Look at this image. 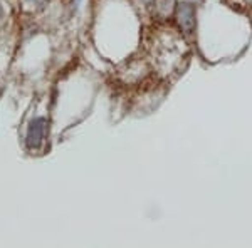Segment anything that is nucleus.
<instances>
[{"label": "nucleus", "instance_id": "obj_1", "mask_svg": "<svg viewBox=\"0 0 252 248\" xmlns=\"http://www.w3.org/2000/svg\"><path fill=\"white\" fill-rule=\"evenodd\" d=\"M177 20L180 29L185 32L187 35H190L195 29V10L193 5L190 3H180L177 7Z\"/></svg>", "mask_w": 252, "mask_h": 248}, {"label": "nucleus", "instance_id": "obj_2", "mask_svg": "<svg viewBox=\"0 0 252 248\" xmlns=\"http://www.w3.org/2000/svg\"><path fill=\"white\" fill-rule=\"evenodd\" d=\"M44 134H46V121L42 117L34 119L29 126V133H27V146L29 148H37L42 143Z\"/></svg>", "mask_w": 252, "mask_h": 248}, {"label": "nucleus", "instance_id": "obj_3", "mask_svg": "<svg viewBox=\"0 0 252 248\" xmlns=\"http://www.w3.org/2000/svg\"><path fill=\"white\" fill-rule=\"evenodd\" d=\"M0 17H2V9H0Z\"/></svg>", "mask_w": 252, "mask_h": 248}]
</instances>
